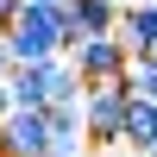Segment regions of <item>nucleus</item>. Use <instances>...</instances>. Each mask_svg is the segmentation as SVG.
<instances>
[{
    "mask_svg": "<svg viewBox=\"0 0 157 157\" xmlns=\"http://www.w3.org/2000/svg\"><path fill=\"white\" fill-rule=\"evenodd\" d=\"M6 38H13V57H19V63H44V57H63V50H69L63 13L57 6H38V0L19 6V19L6 25Z\"/></svg>",
    "mask_w": 157,
    "mask_h": 157,
    "instance_id": "nucleus-1",
    "label": "nucleus"
},
{
    "mask_svg": "<svg viewBox=\"0 0 157 157\" xmlns=\"http://www.w3.org/2000/svg\"><path fill=\"white\" fill-rule=\"evenodd\" d=\"M126 107H132V69L113 82H88V138L94 151L126 145Z\"/></svg>",
    "mask_w": 157,
    "mask_h": 157,
    "instance_id": "nucleus-2",
    "label": "nucleus"
},
{
    "mask_svg": "<svg viewBox=\"0 0 157 157\" xmlns=\"http://www.w3.org/2000/svg\"><path fill=\"white\" fill-rule=\"evenodd\" d=\"M50 145H57L50 107H13L0 120V151L6 157H50Z\"/></svg>",
    "mask_w": 157,
    "mask_h": 157,
    "instance_id": "nucleus-3",
    "label": "nucleus"
},
{
    "mask_svg": "<svg viewBox=\"0 0 157 157\" xmlns=\"http://www.w3.org/2000/svg\"><path fill=\"white\" fill-rule=\"evenodd\" d=\"M75 69H82V82H113V75L132 69V50H126L120 32H94V38H75L69 44Z\"/></svg>",
    "mask_w": 157,
    "mask_h": 157,
    "instance_id": "nucleus-4",
    "label": "nucleus"
},
{
    "mask_svg": "<svg viewBox=\"0 0 157 157\" xmlns=\"http://www.w3.org/2000/svg\"><path fill=\"white\" fill-rule=\"evenodd\" d=\"M120 0H69L63 6V25H69V44L75 38H94V32H120Z\"/></svg>",
    "mask_w": 157,
    "mask_h": 157,
    "instance_id": "nucleus-5",
    "label": "nucleus"
},
{
    "mask_svg": "<svg viewBox=\"0 0 157 157\" xmlns=\"http://www.w3.org/2000/svg\"><path fill=\"white\" fill-rule=\"evenodd\" d=\"M120 38H126L132 57H151L157 50V0H138V6L120 13Z\"/></svg>",
    "mask_w": 157,
    "mask_h": 157,
    "instance_id": "nucleus-6",
    "label": "nucleus"
},
{
    "mask_svg": "<svg viewBox=\"0 0 157 157\" xmlns=\"http://www.w3.org/2000/svg\"><path fill=\"white\" fill-rule=\"evenodd\" d=\"M126 145L132 151H151L157 145V101L132 94V107H126Z\"/></svg>",
    "mask_w": 157,
    "mask_h": 157,
    "instance_id": "nucleus-7",
    "label": "nucleus"
},
{
    "mask_svg": "<svg viewBox=\"0 0 157 157\" xmlns=\"http://www.w3.org/2000/svg\"><path fill=\"white\" fill-rule=\"evenodd\" d=\"M132 94L157 101V63H151V57H132Z\"/></svg>",
    "mask_w": 157,
    "mask_h": 157,
    "instance_id": "nucleus-8",
    "label": "nucleus"
},
{
    "mask_svg": "<svg viewBox=\"0 0 157 157\" xmlns=\"http://www.w3.org/2000/svg\"><path fill=\"white\" fill-rule=\"evenodd\" d=\"M19 69V57H13V38H6V25H0V75H13Z\"/></svg>",
    "mask_w": 157,
    "mask_h": 157,
    "instance_id": "nucleus-9",
    "label": "nucleus"
},
{
    "mask_svg": "<svg viewBox=\"0 0 157 157\" xmlns=\"http://www.w3.org/2000/svg\"><path fill=\"white\" fill-rule=\"evenodd\" d=\"M13 107H19V101H13V82H6V75H0V120H6Z\"/></svg>",
    "mask_w": 157,
    "mask_h": 157,
    "instance_id": "nucleus-10",
    "label": "nucleus"
},
{
    "mask_svg": "<svg viewBox=\"0 0 157 157\" xmlns=\"http://www.w3.org/2000/svg\"><path fill=\"white\" fill-rule=\"evenodd\" d=\"M19 6H25V0H0V25H13V19H19Z\"/></svg>",
    "mask_w": 157,
    "mask_h": 157,
    "instance_id": "nucleus-11",
    "label": "nucleus"
},
{
    "mask_svg": "<svg viewBox=\"0 0 157 157\" xmlns=\"http://www.w3.org/2000/svg\"><path fill=\"white\" fill-rule=\"evenodd\" d=\"M101 157H145V151H132V145H113V151H101Z\"/></svg>",
    "mask_w": 157,
    "mask_h": 157,
    "instance_id": "nucleus-12",
    "label": "nucleus"
},
{
    "mask_svg": "<svg viewBox=\"0 0 157 157\" xmlns=\"http://www.w3.org/2000/svg\"><path fill=\"white\" fill-rule=\"evenodd\" d=\"M38 6H57V13H63V6H69V0H38Z\"/></svg>",
    "mask_w": 157,
    "mask_h": 157,
    "instance_id": "nucleus-13",
    "label": "nucleus"
},
{
    "mask_svg": "<svg viewBox=\"0 0 157 157\" xmlns=\"http://www.w3.org/2000/svg\"><path fill=\"white\" fill-rule=\"evenodd\" d=\"M151 63H157V50H151Z\"/></svg>",
    "mask_w": 157,
    "mask_h": 157,
    "instance_id": "nucleus-14",
    "label": "nucleus"
}]
</instances>
